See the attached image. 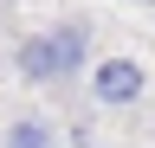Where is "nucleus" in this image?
<instances>
[{"instance_id":"1","label":"nucleus","mask_w":155,"mask_h":148,"mask_svg":"<svg viewBox=\"0 0 155 148\" xmlns=\"http://www.w3.org/2000/svg\"><path fill=\"white\" fill-rule=\"evenodd\" d=\"M78 65H84V26L78 20H58L52 32H32L13 52V71L26 84H65V77H78Z\"/></svg>"},{"instance_id":"2","label":"nucleus","mask_w":155,"mask_h":148,"mask_svg":"<svg viewBox=\"0 0 155 148\" xmlns=\"http://www.w3.org/2000/svg\"><path fill=\"white\" fill-rule=\"evenodd\" d=\"M142 90H149V71L123 58V52H110V58H97L91 71V97L104 103V109H129V103H142Z\"/></svg>"},{"instance_id":"3","label":"nucleus","mask_w":155,"mask_h":148,"mask_svg":"<svg viewBox=\"0 0 155 148\" xmlns=\"http://www.w3.org/2000/svg\"><path fill=\"white\" fill-rule=\"evenodd\" d=\"M0 148H52V129L39 122V116H13L7 135H0Z\"/></svg>"}]
</instances>
